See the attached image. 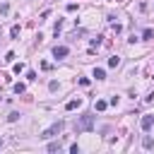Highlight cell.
Wrapping results in <instances>:
<instances>
[{
  "instance_id": "obj_1",
  "label": "cell",
  "mask_w": 154,
  "mask_h": 154,
  "mask_svg": "<svg viewBox=\"0 0 154 154\" xmlns=\"http://www.w3.org/2000/svg\"><path fill=\"white\" fill-rule=\"evenodd\" d=\"M89 130H94V113H84L75 123V132H89Z\"/></svg>"
},
{
  "instance_id": "obj_2",
  "label": "cell",
  "mask_w": 154,
  "mask_h": 154,
  "mask_svg": "<svg viewBox=\"0 0 154 154\" xmlns=\"http://www.w3.org/2000/svg\"><path fill=\"white\" fill-rule=\"evenodd\" d=\"M60 130H63V120H58V123H53L48 130H43V135H41V137H55Z\"/></svg>"
},
{
  "instance_id": "obj_3",
  "label": "cell",
  "mask_w": 154,
  "mask_h": 154,
  "mask_svg": "<svg viewBox=\"0 0 154 154\" xmlns=\"http://www.w3.org/2000/svg\"><path fill=\"white\" fill-rule=\"evenodd\" d=\"M140 128H142L144 132H149V130L154 128V116H142V120H140Z\"/></svg>"
},
{
  "instance_id": "obj_4",
  "label": "cell",
  "mask_w": 154,
  "mask_h": 154,
  "mask_svg": "<svg viewBox=\"0 0 154 154\" xmlns=\"http://www.w3.org/2000/svg\"><path fill=\"white\" fill-rule=\"evenodd\" d=\"M67 53H70L67 46H55V48H53V55H55V58H65Z\"/></svg>"
},
{
  "instance_id": "obj_5",
  "label": "cell",
  "mask_w": 154,
  "mask_h": 154,
  "mask_svg": "<svg viewBox=\"0 0 154 154\" xmlns=\"http://www.w3.org/2000/svg\"><path fill=\"white\" fill-rule=\"evenodd\" d=\"M142 147H144V149H154V140H152L149 135H144V137H142Z\"/></svg>"
},
{
  "instance_id": "obj_6",
  "label": "cell",
  "mask_w": 154,
  "mask_h": 154,
  "mask_svg": "<svg viewBox=\"0 0 154 154\" xmlns=\"http://www.w3.org/2000/svg\"><path fill=\"white\" fill-rule=\"evenodd\" d=\"M79 103H82L79 99H72V101H67V103H65V108H67V111H75V108H77Z\"/></svg>"
},
{
  "instance_id": "obj_7",
  "label": "cell",
  "mask_w": 154,
  "mask_h": 154,
  "mask_svg": "<svg viewBox=\"0 0 154 154\" xmlns=\"http://www.w3.org/2000/svg\"><path fill=\"white\" fill-rule=\"evenodd\" d=\"M118 65H120V58H118V55L108 58V67H118Z\"/></svg>"
},
{
  "instance_id": "obj_8",
  "label": "cell",
  "mask_w": 154,
  "mask_h": 154,
  "mask_svg": "<svg viewBox=\"0 0 154 154\" xmlns=\"http://www.w3.org/2000/svg\"><path fill=\"white\" fill-rule=\"evenodd\" d=\"M94 77H96V79H106V72H103L101 67H94Z\"/></svg>"
},
{
  "instance_id": "obj_9",
  "label": "cell",
  "mask_w": 154,
  "mask_h": 154,
  "mask_svg": "<svg viewBox=\"0 0 154 154\" xmlns=\"http://www.w3.org/2000/svg\"><path fill=\"white\" fill-rule=\"evenodd\" d=\"M12 89H14V94H24V89H26V87H24L22 82H17V84H14Z\"/></svg>"
},
{
  "instance_id": "obj_10",
  "label": "cell",
  "mask_w": 154,
  "mask_h": 154,
  "mask_svg": "<svg viewBox=\"0 0 154 154\" xmlns=\"http://www.w3.org/2000/svg\"><path fill=\"white\" fill-rule=\"evenodd\" d=\"M10 36H12V38H17V36H19V26H17V24L10 29Z\"/></svg>"
},
{
  "instance_id": "obj_11",
  "label": "cell",
  "mask_w": 154,
  "mask_h": 154,
  "mask_svg": "<svg viewBox=\"0 0 154 154\" xmlns=\"http://www.w3.org/2000/svg\"><path fill=\"white\" fill-rule=\"evenodd\" d=\"M106 106H108V101H96V111H106Z\"/></svg>"
},
{
  "instance_id": "obj_12",
  "label": "cell",
  "mask_w": 154,
  "mask_h": 154,
  "mask_svg": "<svg viewBox=\"0 0 154 154\" xmlns=\"http://www.w3.org/2000/svg\"><path fill=\"white\" fill-rule=\"evenodd\" d=\"M7 120H10V123H14V120H19V113H17V111H12V113L7 116Z\"/></svg>"
},
{
  "instance_id": "obj_13",
  "label": "cell",
  "mask_w": 154,
  "mask_h": 154,
  "mask_svg": "<svg viewBox=\"0 0 154 154\" xmlns=\"http://www.w3.org/2000/svg\"><path fill=\"white\" fill-rule=\"evenodd\" d=\"M58 149H60L58 142H51V144H48V152H58Z\"/></svg>"
},
{
  "instance_id": "obj_14",
  "label": "cell",
  "mask_w": 154,
  "mask_h": 154,
  "mask_svg": "<svg viewBox=\"0 0 154 154\" xmlns=\"http://www.w3.org/2000/svg\"><path fill=\"white\" fill-rule=\"evenodd\" d=\"M22 70H24V63H14V72H17V75H19V72H22Z\"/></svg>"
},
{
  "instance_id": "obj_15",
  "label": "cell",
  "mask_w": 154,
  "mask_h": 154,
  "mask_svg": "<svg viewBox=\"0 0 154 154\" xmlns=\"http://www.w3.org/2000/svg\"><path fill=\"white\" fill-rule=\"evenodd\" d=\"M2 144H5V142H2V137H0V147H2Z\"/></svg>"
}]
</instances>
